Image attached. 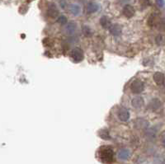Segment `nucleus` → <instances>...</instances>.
I'll return each mask as SVG.
<instances>
[{
  "label": "nucleus",
  "mask_w": 165,
  "mask_h": 164,
  "mask_svg": "<svg viewBox=\"0 0 165 164\" xmlns=\"http://www.w3.org/2000/svg\"><path fill=\"white\" fill-rule=\"evenodd\" d=\"M98 157L101 162L104 163H112L114 160V151L111 147L105 146L100 148L98 152Z\"/></svg>",
  "instance_id": "obj_1"
},
{
  "label": "nucleus",
  "mask_w": 165,
  "mask_h": 164,
  "mask_svg": "<svg viewBox=\"0 0 165 164\" xmlns=\"http://www.w3.org/2000/svg\"><path fill=\"white\" fill-rule=\"evenodd\" d=\"M70 58L75 63H79L84 58V54L83 49H80L79 47H76L73 49L70 52Z\"/></svg>",
  "instance_id": "obj_2"
},
{
  "label": "nucleus",
  "mask_w": 165,
  "mask_h": 164,
  "mask_svg": "<svg viewBox=\"0 0 165 164\" xmlns=\"http://www.w3.org/2000/svg\"><path fill=\"white\" fill-rule=\"evenodd\" d=\"M144 90V84L139 79H135L130 84V91L134 94H139L143 93Z\"/></svg>",
  "instance_id": "obj_3"
},
{
  "label": "nucleus",
  "mask_w": 165,
  "mask_h": 164,
  "mask_svg": "<svg viewBox=\"0 0 165 164\" xmlns=\"http://www.w3.org/2000/svg\"><path fill=\"white\" fill-rule=\"evenodd\" d=\"M117 116L121 121L126 122L130 119V112L126 107H120L117 111Z\"/></svg>",
  "instance_id": "obj_4"
},
{
  "label": "nucleus",
  "mask_w": 165,
  "mask_h": 164,
  "mask_svg": "<svg viewBox=\"0 0 165 164\" xmlns=\"http://www.w3.org/2000/svg\"><path fill=\"white\" fill-rule=\"evenodd\" d=\"M47 15L50 18H56L59 16L58 8L53 3H49L48 8H47Z\"/></svg>",
  "instance_id": "obj_5"
},
{
  "label": "nucleus",
  "mask_w": 165,
  "mask_h": 164,
  "mask_svg": "<svg viewBox=\"0 0 165 164\" xmlns=\"http://www.w3.org/2000/svg\"><path fill=\"white\" fill-rule=\"evenodd\" d=\"M135 126L139 130H146L149 126V122L145 119L138 118L135 121Z\"/></svg>",
  "instance_id": "obj_6"
},
{
  "label": "nucleus",
  "mask_w": 165,
  "mask_h": 164,
  "mask_svg": "<svg viewBox=\"0 0 165 164\" xmlns=\"http://www.w3.org/2000/svg\"><path fill=\"white\" fill-rule=\"evenodd\" d=\"M164 74L161 72H156L154 74V81L159 86L164 85Z\"/></svg>",
  "instance_id": "obj_7"
},
{
  "label": "nucleus",
  "mask_w": 165,
  "mask_h": 164,
  "mask_svg": "<svg viewBox=\"0 0 165 164\" xmlns=\"http://www.w3.org/2000/svg\"><path fill=\"white\" fill-rule=\"evenodd\" d=\"M123 14L124 16L127 18H131L132 16L135 15V8L131 5H129V4H126L123 8L122 10Z\"/></svg>",
  "instance_id": "obj_8"
},
{
  "label": "nucleus",
  "mask_w": 165,
  "mask_h": 164,
  "mask_svg": "<svg viewBox=\"0 0 165 164\" xmlns=\"http://www.w3.org/2000/svg\"><path fill=\"white\" fill-rule=\"evenodd\" d=\"M76 24L75 22H71L65 24V27L64 28V32L66 35H73L76 31Z\"/></svg>",
  "instance_id": "obj_9"
},
{
  "label": "nucleus",
  "mask_w": 165,
  "mask_h": 164,
  "mask_svg": "<svg viewBox=\"0 0 165 164\" xmlns=\"http://www.w3.org/2000/svg\"><path fill=\"white\" fill-rule=\"evenodd\" d=\"M144 104V99L141 97H135L131 101V105L135 109H140Z\"/></svg>",
  "instance_id": "obj_10"
},
{
  "label": "nucleus",
  "mask_w": 165,
  "mask_h": 164,
  "mask_svg": "<svg viewBox=\"0 0 165 164\" xmlns=\"http://www.w3.org/2000/svg\"><path fill=\"white\" fill-rule=\"evenodd\" d=\"M109 31H110V33L112 34V36H120L122 34V28L119 24H113V25L112 24V26L109 28Z\"/></svg>",
  "instance_id": "obj_11"
},
{
  "label": "nucleus",
  "mask_w": 165,
  "mask_h": 164,
  "mask_svg": "<svg viewBox=\"0 0 165 164\" xmlns=\"http://www.w3.org/2000/svg\"><path fill=\"white\" fill-rule=\"evenodd\" d=\"M160 22L161 21H160L159 16H158L157 14L154 13V14H151L150 16L149 17V19H148V25H149V27H155L156 25L159 24Z\"/></svg>",
  "instance_id": "obj_12"
},
{
  "label": "nucleus",
  "mask_w": 165,
  "mask_h": 164,
  "mask_svg": "<svg viewBox=\"0 0 165 164\" xmlns=\"http://www.w3.org/2000/svg\"><path fill=\"white\" fill-rule=\"evenodd\" d=\"M161 106V102L158 98L152 99L148 105V108L151 110H157Z\"/></svg>",
  "instance_id": "obj_13"
},
{
  "label": "nucleus",
  "mask_w": 165,
  "mask_h": 164,
  "mask_svg": "<svg viewBox=\"0 0 165 164\" xmlns=\"http://www.w3.org/2000/svg\"><path fill=\"white\" fill-rule=\"evenodd\" d=\"M98 9H99V5L94 2H91L86 7V11L88 13H94L97 11H98Z\"/></svg>",
  "instance_id": "obj_14"
},
{
  "label": "nucleus",
  "mask_w": 165,
  "mask_h": 164,
  "mask_svg": "<svg viewBox=\"0 0 165 164\" xmlns=\"http://www.w3.org/2000/svg\"><path fill=\"white\" fill-rule=\"evenodd\" d=\"M100 24L104 29H109L110 27L112 26V22L110 21V19L106 16H101L100 19Z\"/></svg>",
  "instance_id": "obj_15"
},
{
  "label": "nucleus",
  "mask_w": 165,
  "mask_h": 164,
  "mask_svg": "<svg viewBox=\"0 0 165 164\" xmlns=\"http://www.w3.org/2000/svg\"><path fill=\"white\" fill-rule=\"evenodd\" d=\"M69 10L70 12V13H72L75 16H78L80 13L79 6L77 5V4H71L69 6Z\"/></svg>",
  "instance_id": "obj_16"
},
{
  "label": "nucleus",
  "mask_w": 165,
  "mask_h": 164,
  "mask_svg": "<svg viewBox=\"0 0 165 164\" xmlns=\"http://www.w3.org/2000/svg\"><path fill=\"white\" fill-rule=\"evenodd\" d=\"M118 156H119V158H120V159H127L130 156V152L128 149L123 148V149H121V150L119 151Z\"/></svg>",
  "instance_id": "obj_17"
},
{
  "label": "nucleus",
  "mask_w": 165,
  "mask_h": 164,
  "mask_svg": "<svg viewBox=\"0 0 165 164\" xmlns=\"http://www.w3.org/2000/svg\"><path fill=\"white\" fill-rule=\"evenodd\" d=\"M156 133H157L156 129H155V128H149V129H147L145 130V134H145V136L147 137V138H149V139H153L156 135Z\"/></svg>",
  "instance_id": "obj_18"
},
{
  "label": "nucleus",
  "mask_w": 165,
  "mask_h": 164,
  "mask_svg": "<svg viewBox=\"0 0 165 164\" xmlns=\"http://www.w3.org/2000/svg\"><path fill=\"white\" fill-rule=\"evenodd\" d=\"M82 31H83V34L86 37H91L93 36V30L88 26H83Z\"/></svg>",
  "instance_id": "obj_19"
},
{
  "label": "nucleus",
  "mask_w": 165,
  "mask_h": 164,
  "mask_svg": "<svg viewBox=\"0 0 165 164\" xmlns=\"http://www.w3.org/2000/svg\"><path fill=\"white\" fill-rule=\"evenodd\" d=\"M99 136L101 137V139H106V140H108L110 139V134H109V131L107 130V129H102L99 131Z\"/></svg>",
  "instance_id": "obj_20"
},
{
  "label": "nucleus",
  "mask_w": 165,
  "mask_h": 164,
  "mask_svg": "<svg viewBox=\"0 0 165 164\" xmlns=\"http://www.w3.org/2000/svg\"><path fill=\"white\" fill-rule=\"evenodd\" d=\"M58 22L59 24H61V25H65L67 23V17L65 16H63V15L59 16Z\"/></svg>",
  "instance_id": "obj_21"
},
{
  "label": "nucleus",
  "mask_w": 165,
  "mask_h": 164,
  "mask_svg": "<svg viewBox=\"0 0 165 164\" xmlns=\"http://www.w3.org/2000/svg\"><path fill=\"white\" fill-rule=\"evenodd\" d=\"M139 2L143 8H147L150 5V0H139Z\"/></svg>",
  "instance_id": "obj_22"
},
{
  "label": "nucleus",
  "mask_w": 165,
  "mask_h": 164,
  "mask_svg": "<svg viewBox=\"0 0 165 164\" xmlns=\"http://www.w3.org/2000/svg\"><path fill=\"white\" fill-rule=\"evenodd\" d=\"M156 42H157V44L160 45H162L164 43V39H163V37H162L161 36H159L156 38Z\"/></svg>",
  "instance_id": "obj_23"
},
{
  "label": "nucleus",
  "mask_w": 165,
  "mask_h": 164,
  "mask_svg": "<svg viewBox=\"0 0 165 164\" xmlns=\"http://www.w3.org/2000/svg\"><path fill=\"white\" fill-rule=\"evenodd\" d=\"M59 3H60V6L62 8H65L66 6H67V3L65 2V0H59Z\"/></svg>",
  "instance_id": "obj_24"
},
{
  "label": "nucleus",
  "mask_w": 165,
  "mask_h": 164,
  "mask_svg": "<svg viewBox=\"0 0 165 164\" xmlns=\"http://www.w3.org/2000/svg\"><path fill=\"white\" fill-rule=\"evenodd\" d=\"M156 3H157L158 6L160 7V8H163L164 5V1H163V0H156Z\"/></svg>",
  "instance_id": "obj_25"
},
{
  "label": "nucleus",
  "mask_w": 165,
  "mask_h": 164,
  "mask_svg": "<svg viewBox=\"0 0 165 164\" xmlns=\"http://www.w3.org/2000/svg\"><path fill=\"white\" fill-rule=\"evenodd\" d=\"M162 142H163V144L164 145V134H162Z\"/></svg>",
  "instance_id": "obj_26"
},
{
  "label": "nucleus",
  "mask_w": 165,
  "mask_h": 164,
  "mask_svg": "<svg viewBox=\"0 0 165 164\" xmlns=\"http://www.w3.org/2000/svg\"><path fill=\"white\" fill-rule=\"evenodd\" d=\"M32 0H27V2H28V3H29V2H32Z\"/></svg>",
  "instance_id": "obj_27"
}]
</instances>
